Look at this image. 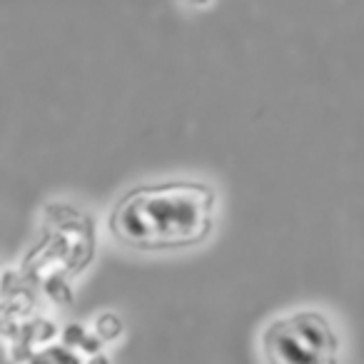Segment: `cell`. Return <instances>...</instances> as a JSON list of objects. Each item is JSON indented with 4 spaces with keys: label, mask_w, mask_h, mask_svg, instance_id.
<instances>
[{
    "label": "cell",
    "mask_w": 364,
    "mask_h": 364,
    "mask_svg": "<svg viewBox=\"0 0 364 364\" xmlns=\"http://www.w3.org/2000/svg\"><path fill=\"white\" fill-rule=\"evenodd\" d=\"M105 344L107 342L97 332H87L85 342L80 344V354H85V357H95V354H100L102 349H105Z\"/></svg>",
    "instance_id": "8"
},
{
    "label": "cell",
    "mask_w": 364,
    "mask_h": 364,
    "mask_svg": "<svg viewBox=\"0 0 364 364\" xmlns=\"http://www.w3.org/2000/svg\"><path fill=\"white\" fill-rule=\"evenodd\" d=\"M85 364H112V359L107 357L105 352H100V354H95V357H87Z\"/></svg>",
    "instance_id": "9"
},
{
    "label": "cell",
    "mask_w": 364,
    "mask_h": 364,
    "mask_svg": "<svg viewBox=\"0 0 364 364\" xmlns=\"http://www.w3.org/2000/svg\"><path fill=\"white\" fill-rule=\"evenodd\" d=\"M85 337H87V327H85V324L73 322V324H68V327H63L60 344H65V347L77 349V352H80V344L85 342Z\"/></svg>",
    "instance_id": "7"
},
{
    "label": "cell",
    "mask_w": 364,
    "mask_h": 364,
    "mask_svg": "<svg viewBox=\"0 0 364 364\" xmlns=\"http://www.w3.org/2000/svg\"><path fill=\"white\" fill-rule=\"evenodd\" d=\"M92 332L100 334L105 342H115V339L122 337L125 332V322H122L120 314L115 312H102L95 317V324H92Z\"/></svg>",
    "instance_id": "6"
},
{
    "label": "cell",
    "mask_w": 364,
    "mask_h": 364,
    "mask_svg": "<svg viewBox=\"0 0 364 364\" xmlns=\"http://www.w3.org/2000/svg\"><path fill=\"white\" fill-rule=\"evenodd\" d=\"M28 364H85L77 349H70L65 344H48L36 349Z\"/></svg>",
    "instance_id": "5"
},
{
    "label": "cell",
    "mask_w": 364,
    "mask_h": 364,
    "mask_svg": "<svg viewBox=\"0 0 364 364\" xmlns=\"http://www.w3.org/2000/svg\"><path fill=\"white\" fill-rule=\"evenodd\" d=\"M28 277L16 269L3 272V322H26L36 307V292L26 282Z\"/></svg>",
    "instance_id": "3"
},
{
    "label": "cell",
    "mask_w": 364,
    "mask_h": 364,
    "mask_svg": "<svg viewBox=\"0 0 364 364\" xmlns=\"http://www.w3.org/2000/svg\"><path fill=\"white\" fill-rule=\"evenodd\" d=\"M188 6H193V8H205V6H210V0H185Z\"/></svg>",
    "instance_id": "10"
},
{
    "label": "cell",
    "mask_w": 364,
    "mask_h": 364,
    "mask_svg": "<svg viewBox=\"0 0 364 364\" xmlns=\"http://www.w3.org/2000/svg\"><path fill=\"white\" fill-rule=\"evenodd\" d=\"M218 195L205 182L170 180L142 185L120 198L110 213V235L122 247L157 250L193 247L215 228Z\"/></svg>",
    "instance_id": "1"
},
{
    "label": "cell",
    "mask_w": 364,
    "mask_h": 364,
    "mask_svg": "<svg viewBox=\"0 0 364 364\" xmlns=\"http://www.w3.org/2000/svg\"><path fill=\"white\" fill-rule=\"evenodd\" d=\"M41 289L53 304H63V307H70L73 299H75V292H73V284L68 282L65 272H53L48 274L41 282Z\"/></svg>",
    "instance_id": "4"
},
{
    "label": "cell",
    "mask_w": 364,
    "mask_h": 364,
    "mask_svg": "<svg viewBox=\"0 0 364 364\" xmlns=\"http://www.w3.org/2000/svg\"><path fill=\"white\" fill-rule=\"evenodd\" d=\"M267 364H339V334L317 309H299L262 332Z\"/></svg>",
    "instance_id": "2"
}]
</instances>
